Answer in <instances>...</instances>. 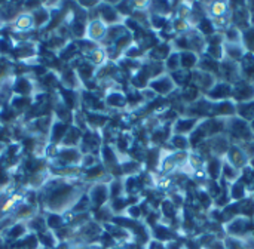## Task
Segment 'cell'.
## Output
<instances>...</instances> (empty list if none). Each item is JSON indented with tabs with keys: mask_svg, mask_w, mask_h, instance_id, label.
Returning <instances> with one entry per match:
<instances>
[{
	"mask_svg": "<svg viewBox=\"0 0 254 249\" xmlns=\"http://www.w3.org/2000/svg\"><path fill=\"white\" fill-rule=\"evenodd\" d=\"M229 93V89L225 86V85H221V86H218L214 92H211V95L213 97H226Z\"/></svg>",
	"mask_w": 254,
	"mask_h": 249,
	"instance_id": "cell-1",
	"label": "cell"
},
{
	"mask_svg": "<svg viewBox=\"0 0 254 249\" xmlns=\"http://www.w3.org/2000/svg\"><path fill=\"white\" fill-rule=\"evenodd\" d=\"M195 62V56L194 55H190V53H186V55H183V64L186 66V67H190Z\"/></svg>",
	"mask_w": 254,
	"mask_h": 249,
	"instance_id": "cell-2",
	"label": "cell"
},
{
	"mask_svg": "<svg viewBox=\"0 0 254 249\" xmlns=\"http://www.w3.org/2000/svg\"><path fill=\"white\" fill-rule=\"evenodd\" d=\"M194 124V120H187V122H180L178 124V131H187L190 126Z\"/></svg>",
	"mask_w": 254,
	"mask_h": 249,
	"instance_id": "cell-3",
	"label": "cell"
},
{
	"mask_svg": "<svg viewBox=\"0 0 254 249\" xmlns=\"http://www.w3.org/2000/svg\"><path fill=\"white\" fill-rule=\"evenodd\" d=\"M218 168H220V165H218L217 162H213V163L210 165V174H211L213 177H215V175H217Z\"/></svg>",
	"mask_w": 254,
	"mask_h": 249,
	"instance_id": "cell-4",
	"label": "cell"
},
{
	"mask_svg": "<svg viewBox=\"0 0 254 249\" xmlns=\"http://www.w3.org/2000/svg\"><path fill=\"white\" fill-rule=\"evenodd\" d=\"M232 196H234V197H236V199L242 196V190H241V187H239V185L234 187V190H232Z\"/></svg>",
	"mask_w": 254,
	"mask_h": 249,
	"instance_id": "cell-5",
	"label": "cell"
},
{
	"mask_svg": "<svg viewBox=\"0 0 254 249\" xmlns=\"http://www.w3.org/2000/svg\"><path fill=\"white\" fill-rule=\"evenodd\" d=\"M202 28H204V31H205V33H211V31H213V27H211V24L208 22H205V24H202Z\"/></svg>",
	"mask_w": 254,
	"mask_h": 249,
	"instance_id": "cell-6",
	"label": "cell"
},
{
	"mask_svg": "<svg viewBox=\"0 0 254 249\" xmlns=\"http://www.w3.org/2000/svg\"><path fill=\"white\" fill-rule=\"evenodd\" d=\"M174 144L178 145V147H183V145H186V140H183V138H176Z\"/></svg>",
	"mask_w": 254,
	"mask_h": 249,
	"instance_id": "cell-7",
	"label": "cell"
}]
</instances>
